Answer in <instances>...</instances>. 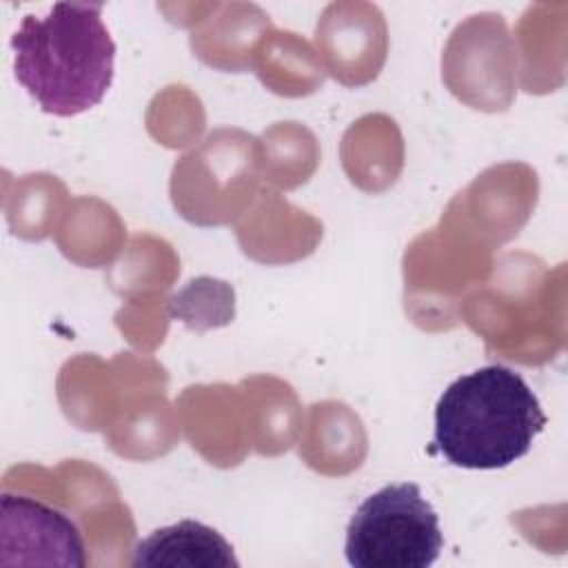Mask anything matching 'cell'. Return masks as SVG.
Wrapping results in <instances>:
<instances>
[{
	"label": "cell",
	"instance_id": "cell-5",
	"mask_svg": "<svg viewBox=\"0 0 568 568\" xmlns=\"http://www.w3.org/2000/svg\"><path fill=\"white\" fill-rule=\"evenodd\" d=\"M135 568H237L231 544L211 526L184 519L153 530L133 550Z\"/></svg>",
	"mask_w": 568,
	"mask_h": 568
},
{
	"label": "cell",
	"instance_id": "cell-2",
	"mask_svg": "<svg viewBox=\"0 0 568 568\" xmlns=\"http://www.w3.org/2000/svg\"><path fill=\"white\" fill-rule=\"evenodd\" d=\"M546 415L526 379L490 364L457 377L435 406V446L453 466L506 468L528 455Z\"/></svg>",
	"mask_w": 568,
	"mask_h": 568
},
{
	"label": "cell",
	"instance_id": "cell-1",
	"mask_svg": "<svg viewBox=\"0 0 568 568\" xmlns=\"http://www.w3.org/2000/svg\"><path fill=\"white\" fill-rule=\"evenodd\" d=\"M11 51L18 82L51 115L89 111L113 82L115 44L102 4L58 2L47 16H24Z\"/></svg>",
	"mask_w": 568,
	"mask_h": 568
},
{
	"label": "cell",
	"instance_id": "cell-3",
	"mask_svg": "<svg viewBox=\"0 0 568 568\" xmlns=\"http://www.w3.org/2000/svg\"><path fill=\"white\" fill-rule=\"evenodd\" d=\"M444 546L439 517L417 484H390L368 495L346 528L355 568H428Z\"/></svg>",
	"mask_w": 568,
	"mask_h": 568
},
{
	"label": "cell",
	"instance_id": "cell-4",
	"mask_svg": "<svg viewBox=\"0 0 568 568\" xmlns=\"http://www.w3.org/2000/svg\"><path fill=\"white\" fill-rule=\"evenodd\" d=\"M2 566H87L78 526L60 510L24 495L0 497Z\"/></svg>",
	"mask_w": 568,
	"mask_h": 568
}]
</instances>
